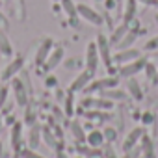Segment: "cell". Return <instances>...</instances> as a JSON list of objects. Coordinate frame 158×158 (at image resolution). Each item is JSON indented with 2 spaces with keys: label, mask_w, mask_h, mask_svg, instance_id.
Segmentation results:
<instances>
[{
  "label": "cell",
  "mask_w": 158,
  "mask_h": 158,
  "mask_svg": "<svg viewBox=\"0 0 158 158\" xmlns=\"http://www.w3.org/2000/svg\"><path fill=\"white\" fill-rule=\"evenodd\" d=\"M152 80H154V84H158V73L154 74V78H152Z\"/></svg>",
  "instance_id": "e575fe53"
},
{
  "label": "cell",
  "mask_w": 158,
  "mask_h": 158,
  "mask_svg": "<svg viewBox=\"0 0 158 158\" xmlns=\"http://www.w3.org/2000/svg\"><path fill=\"white\" fill-rule=\"evenodd\" d=\"M145 58L141 60V58H138V60H132V61H128V63H123L117 71H119V76H123V78H130V76H134V74H138L141 69H145Z\"/></svg>",
  "instance_id": "7a4b0ae2"
},
{
  "label": "cell",
  "mask_w": 158,
  "mask_h": 158,
  "mask_svg": "<svg viewBox=\"0 0 158 158\" xmlns=\"http://www.w3.org/2000/svg\"><path fill=\"white\" fill-rule=\"evenodd\" d=\"M102 97H106V99H112V101H127L128 97H127V93L125 91H102Z\"/></svg>",
  "instance_id": "603a6c76"
},
{
  "label": "cell",
  "mask_w": 158,
  "mask_h": 158,
  "mask_svg": "<svg viewBox=\"0 0 158 158\" xmlns=\"http://www.w3.org/2000/svg\"><path fill=\"white\" fill-rule=\"evenodd\" d=\"M93 78V73L91 71H84V73H80L76 78H74V82L71 84V88H69V91H73V93H76V91H82L88 84H89V80Z\"/></svg>",
  "instance_id": "ba28073f"
},
{
  "label": "cell",
  "mask_w": 158,
  "mask_h": 158,
  "mask_svg": "<svg viewBox=\"0 0 158 158\" xmlns=\"http://www.w3.org/2000/svg\"><path fill=\"white\" fill-rule=\"evenodd\" d=\"M134 15H136V0H127L123 23H125V24H130V23H132V19H134Z\"/></svg>",
  "instance_id": "e0dca14e"
},
{
  "label": "cell",
  "mask_w": 158,
  "mask_h": 158,
  "mask_svg": "<svg viewBox=\"0 0 158 158\" xmlns=\"http://www.w3.org/2000/svg\"><path fill=\"white\" fill-rule=\"evenodd\" d=\"M134 41H136V32H127V34H125V37H123L115 47H117L119 50H123V48H128Z\"/></svg>",
  "instance_id": "ffe728a7"
},
{
  "label": "cell",
  "mask_w": 158,
  "mask_h": 158,
  "mask_svg": "<svg viewBox=\"0 0 158 158\" xmlns=\"http://www.w3.org/2000/svg\"><path fill=\"white\" fill-rule=\"evenodd\" d=\"M61 8L63 11L67 13V17L73 21V26H76V17H78V11H76V4L73 2V0H61Z\"/></svg>",
  "instance_id": "5bb4252c"
},
{
  "label": "cell",
  "mask_w": 158,
  "mask_h": 158,
  "mask_svg": "<svg viewBox=\"0 0 158 158\" xmlns=\"http://www.w3.org/2000/svg\"><path fill=\"white\" fill-rule=\"evenodd\" d=\"M45 86H47V88H56V86H58V78H56V76H48L47 80H45Z\"/></svg>",
  "instance_id": "f546056e"
},
{
  "label": "cell",
  "mask_w": 158,
  "mask_h": 158,
  "mask_svg": "<svg viewBox=\"0 0 158 158\" xmlns=\"http://www.w3.org/2000/svg\"><path fill=\"white\" fill-rule=\"evenodd\" d=\"M61 60H63V48H61V47H56L54 50H50L47 61L43 63L45 71H52V69H56V67L61 63Z\"/></svg>",
  "instance_id": "9c48e42d"
},
{
  "label": "cell",
  "mask_w": 158,
  "mask_h": 158,
  "mask_svg": "<svg viewBox=\"0 0 158 158\" xmlns=\"http://www.w3.org/2000/svg\"><path fill=\"white\" fill-rule=\"evenodd\" d=\"M24 67V58H15L4 71H2V74H0V80H4V82H8V80H11V78L17 74V73H21V69Z\"/></svg>",
  "instance_id": "8992f818"
},
{
  "label": "cell",
  "mask_w": 158,
  "mask_h": 158,
  "mask_svg": "<svg viewBox=\"0 0 158 158\" xmlns=\"http://www.w3.org/2000/svg\"><path fill=\"white\" fill-rule=\"evenodd\" d=\"M0 130H2V119H0Z\"/></svg>",
  "instance_id": "8d00e7d4"
},
{
  "label": "cell",
  "mask_w": 158,
  "mask_h": 158,
  "mask_svg": "<svg viewBox=\"0 0 158 158\" xmlns=\"http://www.w3.org/2000/svg\"><path fill=\"white\" fill-rule=\"evenodd\" d=\"M86 141H88V145H91V147H101V145L104 143V134L99 132V130H91L89 136L86 138Z\"/></svg>",
  "instance_id": "2e32d148"
},
{
  "label": "cell",
  "mask_w": 158,
  "mask_h": 158,
  "mask_svg": "<svg viewBox=\"0 0 158 158\" xmlns=\"http://www.w3.org/2000/svg\"><path fill=\"white\" fill-rule=\"evenodd\" d=\"M97 2H99V0H97Z\"/></svg>",
  "instance_id": "ab89813d"
},
{
  "label": "cell",
  "mask_w": 158,
  "mask_h": 158,
  "mask_svg": "<svg viewBox=\"0 0 158 158\" xmlns=\"http://www.w3.org/2000/svg\"><path fill=\"white\" fill-rule=\"evenodd\" d=\"M154 48H158V35L152 37L151 41H147V45H145V50H154Z\"/></svg>",
  "instance_id": "4316f807"
},
{
  "label": "cell",
  "mask_w": 158,
  "mask_h": 158,
  "mask_svg": "<svg viewBox=\"0 0 158 158\" xmlns=\"http://www.w3.org/2000/svg\"><path fill=\"white\" fill-rule=\"evenodd\" d=\"M0 52H2V56H11V45L4 34H0Z\"/></svg>",
  "instance_id": "cb8c5ba5"
},
{
  "label": "cell",
  "mask_w": 158,
  "mask_h": 158,
  "mask_svg": "<svg viewBox=\"0 0 158 158\" xmlns=\"http://www.w3.org/2000/svg\"><path fill=\"white\" fill-rule=\"evenodd\" d=\"M145 73H147L149 78H154V67L151 63H145Z\"/></svg>",
  "instance_id": "4dcf8cb0"
},
{
  "label": "cell",
  "mask_w": 158,
  "mask_h": 158,
  "mask_svg": "<svg viewBox=\"0 0 158 158\" xmlns=\"http://www.w3.org/2000/svg\"><path fill=\"white\" fill-rule=\"evenodd\" d=\"M117 86V78H102V80H95L91 86H86L82 91H86V93H93V91H102V89H106V88H115Z\"/></svg>",
  "instance_id": "30bf717a"
},
{
  "label": "cell",
  "mask_w": 158,
  "mask_h": 158,
  "mask_svg": "<svg viewBox=\"0 0 158 158\" xmlns=\"http://www.w3.org/2000/svg\"><path fill=\"white\" fill-rule=\"evenodd\" d=\"M11 89L15 93V101L19 106H26L28 104V89L24 86V82L21 80V78H11Z\"/></svg>",
  "instance_id": "277c9868"
},
{
  "label": "cell",
  "mask_w": 158,
  "mask_h": 158,
  "mask_svg": "<svg viewBox=\"0 0 158 158\" xmlns=\"http://www.w3.org/2000/svg\"><path fill=\"white\" fill-rule=\"evenodd\" d=\"M6 99H8V89L6 88H0V110L6 104Z\"/></svg>",
  "instance_id": "f1b7e54d"
},
{
  "label": "cell",
  "mask_w": 158,
  "mask_h": 158,
  "mask_svg": "<svg viewBox=\"0 0 158 158\" xmlns=\"http://www.w3.org/2000/svg\"><path fill=\"white\" fill-rule=\"evenodd\" d=\"M154 6H158V0H154Z\"/></svg>",
  "instance_id": "74e56055"
},
{
  "label": "cell",
  "mask_w": 158,
  "mask_h": 158,
  "mask_svg": "<svg viewBox=\"0 0 158 158\" xmlns=\"http://www.w3.org/2000/svg\"><path fill=\"white\" fill-rule=\"evenodd\" d=\"M0 158H2V143H0Z\"/></svg>",
  "instance_id": "d590c367"
},
{
  "label": "cell",
  "mask_w": 158,
  "mask_h": 158,
  "mask_svg": "<svg viewBox=\"0 0 158 158\" xmlns=\"http://www.w3.org/2000/svg\"><path fill=\"white\" fill-rule=\"evenodd\" d=\"M141 151H143V156H145V158H154V145H152V141H151L147 136H143Z\"/></svg>",
  "instance_id": "d6986e66"
},
{
  "label": "cell",
  "mask_w": 158,
  "mask_h": 158,
  "mask_svg": "<svg viewBox=\"0 0 158 158\" xmlns=\"http://www.w3.org/2000/svg\"><path fill=\"white\" fill-rule=\"evenodd\" d=\"M97 50H99V56H101V61L112 71V63H114V56H112V50H110V47H112V43L106 39V35H99L97 37Z\"/></svg>",
  "instance_id": "6da1fadb"
},
{
  "label": "cell",
  "mask_w": 158,
  "mask_h": 158,
  "mask_svg": "<svg viewBox=\"0 0 158 158\" xmlns=\"http://www.w3.org/2000/svg\"><path fill=\"white\" fill-rule=\"evenodd\" d=\"M21 156H23V158H43V156H39V154H35V152H34V149H32V151H30V149H26V151H23V152H21Z\"/></svg>",
  "instance_id": "83f0119b"
},
{
  "label": "cell",
  "mask_w": 158,
  "mask_h": 158,
  "mask_svg": "<svg viewBox=\"0 0 158 158\" xmlns=\"http://www.w3.org/2000/svg\"><path fill=\"white\" fill-rule=\"evenodd\" d=\"M65 114L73 115V91H69V95L65 97Z\"/></svg>",
  "instance_id": "484cf974"
},
{
  "label": "cell",
  "mask_w": 158,
  "mask_h": 158,
  "mask_svg": "<svg viewBox=\"0 0 158 158\" xmlns=\"http://www.w3.org/2000/svg\"><path fill=\"white\" fill-rule=\"evenodd\" d=\"M138 58H139V50H136V48H123L121 52H117L114 56V61L123 65V63H128V61L138 60Z\"/></svg>",
  "instance_id": "8fae6325"
},
{
  "label": "cell",
  "mask_w": 158,
  "mask_h": 158,
  "mask_svg": "<svg viewBox=\"0 0 158 158\" xmlns=\"http://www.w3.org/2000/svg\"><path fill=\"white\" fill-rule=\"evenodd\" d=\"M76 11H78V17H82L84 21H88V23H91L95 26H101L102 24V17L93 8H89L86 4H76Z\"/></svg>",
  "instance_id": "3957f363"
},
{
  "label": "cell",
  "mask_w": 158,
  "mask_h": 158,
  "mask_svg": "<svg viewBox=\"0 0 158 158\" xmlns=\"http://www.w3.org/2000/svg\"><path fill=\"white\" fill-rule=\"evenodd\" d=\"M99 60H101V56H99V50H97V43L91 41V43L88 45L86 67H88V71H91L93 74H95V71H97V67H99Z\"/></svg>",
  "instance_id": "5b68a950"
},
{
  "label": "cell",
  "mask_w": 158,
  "mask_h": 158,
  "mask_svg": "<svg viewBox=\"0 0 158 158\" xmlns=\"http://www.w3.org/2000/svg\"><path fill=\"white\" fill-rule=\"evenodd\" d=\"M76 158H80V156H76Z\"/></svg>",
  "instance_id": "f35d334b"
},
{
  "label": "cell",
  "mask_w": 158,
  "mask_h": 158,
  "mask_svg": "<svg viewBox=\"0 0 158 158\" xmlns=\"http://www.w3.org/2000/svg\"><path fill=\"white\" fill-rule=\"evenodd\" d=\"M43 139H45V143H47L50 149H58V141H56V138H52V134H50L48 128L43 130Z\"/></svg>",
  "instance_id": "d4e9b609"
},
{
  "label": "cell",
  "mask_w": 158,
  "mask_h": 158,
  "mask_svg": "<svg viewBox=\"0 0 158 158\" xmlns=\"http://www.w3.org/2000/svg\"><path fill=\"white\" fill-rule=\"evenodd\" d=\"M104 134H106V138H108V139H115V130L106 128V130H104Z\"/></svg>",
  "instance_id": "1f68e13d"
},
{
  "label": "cell",
  "mask_w": 158,
  "mask_h": 158,
  "mask_svg": "<svg viewBox=\"0 0 158 158\" xmlns=\"http://www.w3.org/2000/svg\"><path fill=\"white\" fill-rule=\"evenodd\" d=\"M127 32H128V24H125V23H123V24H121V26H119L114 34H112V39H110L112 47H114V45H117V43L125 37V34H127Z\"/></svg>",
  "instance_id": "ac0fdd59"
},
{
  "label": "cell",
  "mask_w": 158,
  "mask_h": 158,
  "mask_svg": "<svg viewBox=\"0 0 158 158\" xmlns=\"http://www.w3.org/2000/svg\"><path fill=\"white\" fill-rule=\"evenodd\" d=\"M56 158H69V156H67L63 151H58V152H56Z\"/></svg>",
  "instance_id": "836d02e7"
},
{
  "label": "cell",
  "mask_w": 158,
  "mask_h": 158,
  "mask_svg": "<svg viewBox=\"0 0 158 158\" xmlns=\"http://www.w3.org/2000/svg\"><path fill=\"white\" fill-rule=\"evenodd\" d=\"M41 127L37 125V123H34L32 125V130H30V147L32 149H37V143H39V130Z\"/></svg>",
  "instance_id": "44dd1931"
},
{
  "label": "cell",
  "mask_w": 158,
  "mask_h": 158,
  "mask_svg": "<svg viewBox=\"0 0 158 158\" xmlns=\"http://www.w3.org/2000/svg\"><path fill=\"white\" fill-rule=\"evenodd\" d=\"M152 121H154V115H151V114L143 117V123H152Z\"/></svg>",
  "instance_id": "d6a6232c"
},
{
  "label": "cell",
  "mask_w": 158,
  "mask_h": 158,
  "mask_svg": "<svg viewBox=\"0 0 158 158\" xmlns=\"http://www.w3.org/2000/svg\"><path fill=\"white\" fill-rule=\"evenodd\" d=\"M128 95H130L132 99H136V101H141V97H143V91H141V88H139V82L134 80L132 76L128 78Z\"/></svg>",
  "instance_id": "9a60e30c"
},
{
  "label": "cell",
  "mask_w": 158,
  "mask_h": 158,
  "mask_svg": "<svg viewBox=\"0 0 158 158\" xmlns=\"http://www.w3.org/2000/svg\"><path fill=\"white\" fill-rule=\"evenodd\" d=\"M141 136H143V128H141V127L134 128V130H132V132H130V134H128V136L125 138V143H123V151L127 152L128 149H132V147L136 145V141H138V139H139Z\"/></svg>",
  "instance_id": "4fadbf2b"
},
{
  "label": "cell",
  "mask_w": 158,
  "mask_h": 158,
  "mask_svg": "<svg viewBox=\"0 0 158 158\" xmlns=\"http://www.w3.org/2000/svg\"><path fill=\"white\" fill-rule=\"evenodd\" d=\"M50 50H52V39L50 37H45L43 41H41V45H39V48H37V52H35V65H43L45 61H47V58H48V54H50Z\"/></svg>",
  "instance_id": "52a82bcc"
},
{
  "label": "cell",
  "mask_w": 158,
  "mask_h": 158,
  "mask_svg": "<svg viewBox=\"0 0 158 158\" xmlns=\"http://www.w3.org/2000/svg\"><path fill=\"white\" fill-rule=\"evenodd\" d=\"M71 132L74 134L76 141H84V139H86V136H84V128H82V125L78 123V121H73V123H71Z\"/></svg>",
  "instance_id": "7402d4cb"
},
{
  "label": "cell",
  "mask_w": 158,
  "mask_h": 158,
  "mask_svg": "<svg viewBox=\"0 0 158 158\" xmlns=\"http://www.w3.org/2000/svg\"><path fill=\"white\" fill-rule=\"evenodd\" d=\"M23 125L21 123H15L13 127H11V147H13V151H21V143H23V128H21Z\"/></svg>",
  "instance_id": "7c38bea8"
}]
</instances>
